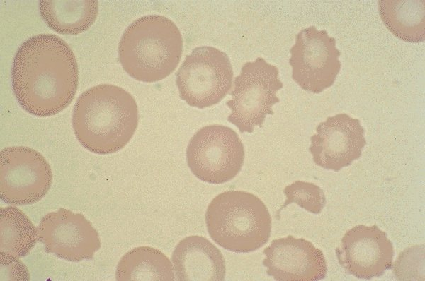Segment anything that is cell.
<instances>
[{
  "instance_id": "obj_14",
  "label": "cell",
  "mask_w": 425,
  "mask_h": 281,
  "mask_svg": "<svg viewBox=\"0 0 425 281\" xmlns=\"http://www.w3.org/2000/svg\"><path fill=\"white\" fill-rule=\"evenodd\" d=\"M171 261L178 281H223L224 257L218 248L203 237L193 235L176 246Z\"/></svg>"
},
{
  "instance_id": "obj_9",
  "label": "cell",
  "mask_w": 425,
  "mask_h": 281,
  "mask_svg": "<svg viewBox=\"0 0 425 281\" xmlns=\"http://www.w3.org/2000/svg\"><path fill=\"white\" fill-rule=\"evenodd\" d=\"M292 78L303 90L319 94L332 86L340 71V51L325 30L312 25L300 30L290 50Z\"/></svg>"
},
{
  "instance_id": "obj_1",
  "label": "cell",
  "mask_w": 425,
  "mask_h": 281,
  "mask_svg": "<svg viewBox=\"0 0 425 281\" xmlns=\"http://www.w3.org/2000/svg\"><path fill=\"white\" fill-rule=\"evenodd\" d=\"M78 81L74 54L55 35L31 37L15 54L12 88L21 107L30 114L47 117L61 112L74 98Z\"/></svg>"
},
{
  "instance_id": "obj_15",
  "label": "cell",
  "mask_w": 425,
  "mask_h": 281,
  "mask_svg": "<svg viewBox=\"0 0 425 281\" xmlns=\"http://www.w3.org/2000/svg\"><path fill=\"white\" fill-rule=\"evenodd\" d=\"M40 16L48 28L62 35H76L87 30L98 13V1L41 0Z\"/></svg>"
},
{
  "instance_id": "obj_11",
  "label": "cell",
  "mask_w": 425,
  "mask_h": 281,
  "mask_svg": "<svg viewBox=\"0 0 425 281\" xmlns=\"http://www.w3.org/2000/svg\"><path fill=\"white\" fill-rule=\"evenodd\" d=\"M360 120L345 113L329 116L316 127L309 150L318 166L338 172L359 159L366 146Z\"/></svg>"
},
{
  "instance_id": "obj_3",
  "label": "cell",
  "mask_w": 425,
  "mask_h": 281,
  "mask_svg": "<svg viewBox=\"0 0 425 281\" xmlns=\"http://www.w3.org/2000/svg\"><path fill=\"white\" fill-rule=\"evenodd\" d=\"M183 39L170 19L148 15L134 20L118 44L119 61L129 76L147 83L159 81L177 67L182 55Z\"/></svg>"
},
{
  "instance_id": "obj_6",
  "label": "cell",
  "mask_w": 425,
  "mask_h": 281,
  "mask_svg": "<svg viewBox=\"0 0 425 281\" xmlns=\"http://www.w3.org/2000/svg\"><path fill=\"white\" fill-rule=\"evenodd\" d=\"M233 70L228 56L210 46L196 47L176 74L181 99L199 109L220 102L232 88Z\"/></svg>"
},
{
  "instance_id": "obj_13",
  "label": "cell",
  "mask_w": 425,
  "mask_h": 281,
  "mask_svg": "<svg viewBox=\"0 0 425 281\" xmlns=\"http://www.w3.org/2000/svg\"><path fill=\"white\" fill-rule=\"evenodd\" d=\"M263 265L277 281H317L327 273L322 251L305 239L288 235L274 239L266 247Z\"/></svg>"
},
{
  "instance_id": "obj_16",
  "label": "cell",
  "mask_w": 425,
  "mask_h": 281,
  "mask_svg": "<svg viewBox=\"0 0 425 281\" xmlns=\"http://www.w3.org/2000/svg\"><path fill=\"white\" fill-rule=\"evenodd\" d=\"M424 0H380L378 12L387 28L407 42L425 40Z\"/></svg>"
},
{
  "instance_id": "obj_17",
  "label": "cell",
  "mask_w": 425,
  "mask_h": 281,
  "mask_svg": "<svg viewBox=\"0 0 425 281\" xmlns=\"http://www.w3.org/2000/svg\"><path fill=\"white\" fill-rule=\"evenodd\" d=\"M174 268L169 258L150 246H139L127 252L117 265L118 281H173Z\"/></svg>"
},
{
  "instance_id": "obj_4",
  "label": "cell",
  "mask_w": 425,
  "mask_h": 281,
  "mask_svg": "<svg viewBox=\"0 0 425 281\" xmlns=\"http://www.w3.org/2000/svg\"><path fill=\"white\" fill-rule=\"evenodd\" d=\"M209 235L220 246L235 253H250L266 244L271 217L264 202L243 191H227L209 203L205 213Z\"/></svg>"
},
{
  "instance_id": "obj_5",
  "label": "cell",
  "mask_w": 425,
  "mask_h": 281,
  "mask_svg": "<svg viewBox=\"0 0 425 281\" xmlns=\"http://www.w3.org/2000/svg\"><path fill=\"white\" fill-rule=\"evenodd\" d=\"M278 76V68L261 57L242 67L230 92L232 99L227 102L231 109L227 120L241 133L261 128L266 115L273 114L272 107L280 102L276 92L283 86Z\"/></svg>"
},
{
  "instance_id": "obj_20",
  "label": "cell",
  "mask_w": 425,
  "mask_h": 281,
  "mask_svg": "<svg viewBox=\"0 0 425 281\" xmlns=\"http://www.w3.org/2000/svg\"><path fill=\"white\" fill-rule=\"evenodd\" d=\"M1 280H29V273L24 264L9 253L0 251Z\"/></svg>"
},
{
  "instance_id": "obj_12",
  "label": "cell",
  "mask_w": 425,
  "mask_h": 281,
  "mask_svg": "<svg viewBox=\"0 0 425 281\" xmlns=\"http://www.w3.org/2000/svg\"><path fill=\"white\" fill-rule=\"evenodd\" d=\"M336 253L341 266L357 278L380 277L393 265L392 243L375 225H359L348 230Z\"/></svg>"
},
{
  "instance_id": "obj_8",
  "label": "cell",
  "mask_w": 425,
  "mask_h": 281,
  "mask_svg": "<svg viewBox=\"0 0 425 281\" xmlns=\"http://www.w3.org/2000/svg\"><path fill=\"white\" fill-rule=\"evenodd\" d=\"M52 181L49 163L37 150L26 146L0 152V197L13 205L33 204L48 192Z\"/></svg>"
},
{
  "instance_id": "obj_10",
  "label": "cell",
  "mask_w": 425,
  "mask_h": 281,
  "mask_svg": "<svg viewBox=\"0 0 425 281\" xmlns=\"http://www.w3.org/2000/svg\"><path fill=\"white\" fill-rule=\"evenodd\" d=\"M45 252L69 261L90 260L101 247L98 232L81 213L65 208L46 214L38 227Z\"/></svg>"
},
{
  "instance_id": "obj_18",
  "label": "cell",
  "mask_w": 425,
  "mask_h": 281,
  "mask_svg": "<svg viewBox=\"0 0 425 281\" xmlns=\"http://www.w3.org/2000/svg\"><path fill=\"white\" fill-rule=\"evenodd\" d=\"M38 240V229L19 208L0 209V251L17 258L27 256Z\"/></svg>"
},
{
  "instance_id": "obj_19",
  "label": "cell",
  "mask_w": 425,
  "mask_h": 281,
  "mask_svg": "<svg viewBox=\"0 0 425 281\" xmlns=\"http://www.w3.org/2000/svg\"><path fill=\"white\" fill-rule=\"evenodd\" d=\"M283 193L287 199L277 212L278 219H279V213L293 203L313 214L320 213L326 203L323 190L313 183L298 180L287 186Z\"/></svg>"
},
{
  "instance_id": "obj_7",
  "label": "cell",
  "mask_w": 425,
  "mask_h": 281,
  "mask_svg": "<svg viewBox=\"0 0 425 281\" xmlns=\"http://www.w3.org/2000/svg\"><path fill=\"white\" fill-rule=\"evenodd\" d=\"M186 160L200 180L221 184L234 179L244 161V148L237 133L222 125L199 129L190 139Z\"/></svg>"
},
{
  "instance_id": "obj_2",
  "label": "cell",
  "mask_w": 425,
  "mask_h": 281,
  "mask_svg": "<svg viewBox=\"0 0 425 281\" xmlns=\"http://www.w3.org/2000/svg\"><path fill=\"white\" fill-rule=\"evenodd\" d=\"M76 139L89 151L106 155L123 148L138 124V109L134 97L125 90L101 84L84 91L72 113Z\"/></svg>"
}]
</instances>
